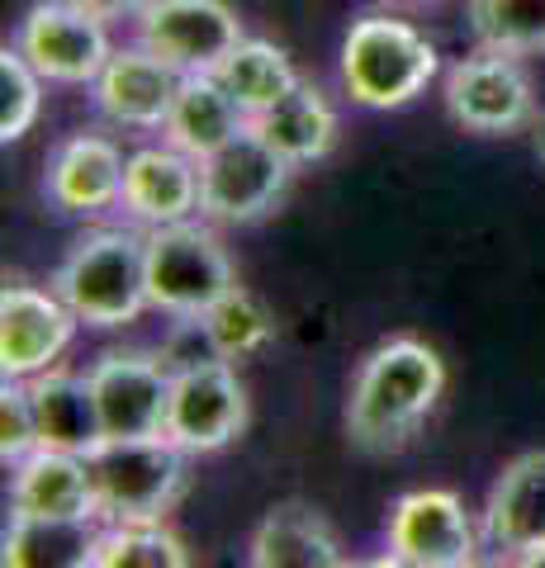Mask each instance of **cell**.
<instances>
[{"mask_svg":"<svg viewBox=\"0 0 545 568\" xmlns=\"http://www.w3.org/2000/svg\"><path fill=\"white\" fill-rule=\"evenodd\" d=\"M442 388H446V369L432 346L413 342V336L384 342L361 365L356 388H351V407H346L351 440L365 450L403 446L422 426V417L436 407Z\"/></svg>","mask_w":545,"mask_h":568,"instance_id":"6da1fadb","label":"cell"},{"mask_svg":"<svg viewBox=\"0 0 545 568\" xmlns=\"http://www.w3.org/2000/svg\"><path fill=\"white\" fill-rule=\"evenodd\" d=\"M58 298L85 327H124L148 304V237L104 227L72 246L58 271Z\"/></svg>","mask_w":545,"mask_h":568,"instance_id":"7a4b0ae2","label":"cell"},{"mask_svg":"<svg viewBox=\"0 0 545 568\" xmlns=\"http://www.w3.org/2000/svg\"><path fill=\"white\" fill-rule=\"evenodd\" d=\"M95 507L110 521H162L185 488V450L171 436L100 440L85 455Z\"/></svg>","mask_w":545,"mask_h":568,"instance_id":"3957f363","label":"cell"},{"mask_svg":"<svg viewBox=\"0 0 545 568\" xmlns=\"http://www.w3.org/2000/svg\"><path fill=\"white\" fill-rule=\"evenodd\" d=\"M436 77V48L422 39L413 24L371 14L351 24L342 43V81L356 104L365 110H398L417 100Z\"/></svg>","mask_w":545,"mask_h":568,"instance_id":"277c9868","label":"cell"},{"mask_svg":"<svg viewBox=\"0 0 545 568\" xmlns=\"http://www.w3.org/2000/svg\"><path fill=\"white\" fill-rule=\"evenodd\" d=\"M233 290V261L219 246L214 233L195 223H162L148 237V304L175 313V317H200Z\"/></svg>","mask_w":545,"mask_h":568,"instance_id":"5b68a950","label":"cell"},{"mask_svg":"<svg viewBox=\"0 0 545 568\" xmlns=\"http://www.w3.org/2000/svg\"><path fill=\"white\" fill-rule=\"evenodd\" d=\"M290 166L252 123L200 162V209L214 223H252L285 194Z\"/></svg>","mask_w":545,"mask_h":568,"instance_id":"8992f818","label":"cell"},{"mask_svg":"<svg viewBox=\"0 0 545 568\" xmlns=\"http://www.w3.org/2000/svg\"><path fill=\"white\" fill-rule=\"evenodd\" d=\"M143 48L171 62L181 77L219 71L223 58L242 43V20L223 0H148L143 20Z\"/></svg>","mask_w":545,"mask_h":568,"instance_id":"52a82bcc","label":"cell"},{"mask_svg":"<svg viewBox=\"0 0 545 568\" xmlns=\"http://www.w3.org/2000/svg\"><path fill=\"white\" fill-rule=\"evenodd\" d=\"M248 426V388L233 361H204L171 375L166 436L181 450H223Z\"/></svg>","mask_w":545,"mask_h":568,"instance_id":"ba28073f","label":"cell"},{"mask_svg":"<svg viewBox=\"0 0 545 568\" xmlns=\"http://www.w3.org/2000/svg\"><path fill=\"white\" fill-rule=\"evenodd\" d=\"M33 62V71L48 81L62 85H85L95 81L104 62L114 58L110 33H104V20L85 14L67 0H39L24 24H20V43H14Z\"/></svg>","mask_w":545,"mask_h":568,"instance_id":"9c48e42d","label":"cell"},{"mask_svg":"<svg viewBox=\"0 0 545 568\" xmlns=\"http://www.w3.org/2000/svg\"><path fill=\"white\" fill-rule=\"evenodd\" d=\"M95 407L104 440H133V436H166V407H171V369L148 355L110 351L91 369Z\"/></svg>","mask_w":545,"mask_h":568,"instance_id":"30bf717a","label":"cell"},{"mask_svg":"<svg viewBox=\"0 0 545 568\" xmlns=\"http://www.w3.org/2000/svg\"><path fill=\"white\" fill-rule=\"evenodd\" d=\"M446 110L470 133H517L532 119V81L513 62V52L465 58L446 77Z\"/></svg>","mask_w":545,"mask_h":568,"instance_id":"8fae6325","label":"cell"},{"mask_svg":"<svg viewBox=\"0 0 545 568\" xmlns=\"http://www.w3.org/2000/svg\"><path fill=\"white\" fill-rule=\"evenodd\" d=\"M390 564L408 568H465L474 564V526L465 503L446 488H422L394 503Z\"/></svg>","mask_w":545,"mask_h":568,"instance_id":"7c38bea8","label":"cell"},{"mask_svg":"<svg viewBox=\"0 0 545 568\" xmlns=\"http://www.w3.org/2000/svg\"><path fill=\"white\" fill-rule=\"evenodd\" d=\"M81 317L58 298V290H29V284H6L0 290V375L33 379L52 369L67 351Z\"/></svg>","mask_w":545,"mask_h":568,"instance_id":"4fadbf2b","label":"cell"},{"mask_svg":"<svg viewBox=\"0 0 545 568\" xmlns=\"http://www.w3.org/2000/svg\"><path fill=\"white\" fill-rule=\"evenodd\" d=\"M181 71L162 62L148 48L114 52L104 71L95 77V104L100 114L114 123H133V129H166V114L175 95H181Z\"/></svg>","mask_w":545,"mask_h":568,"instance_id":"5bb4252c","label":"cell"},{"mask_svg":"<svg viewBox=\"0 0 545 568\" xmlns=\"http://www.w3.org/2000/svg\"><path fill=\"white\" fill-rule=\"evenodd\" d=\"M484 530L513 559L545 549V450H526L498 474L488 488Z\"/></svg>","mask_w":545,"mask_h":568,"instance_id":"9a60e30c","label":"cell"},{"mask_svg":"<svg viewBox=\"0 0 545 568\" xmlns=\"http://www.w3.org/2000/svg\"><path fill=\"white\" fill-rule=\"evenodd\" d=\"M10 507L14 517H100L85 455L43 446L24 455L10 488Z\"/></svg>","mask_w":545,"mask_h":568,"instance_id":"2e32d148","label":"cell"},{"mask_svg":"<svg viewBox=\"0 0 545 568\" xmlns=\"http://www.w3.org/2000/svg\"><path fill=\"white\" fill-rule=\"evenodd\" d=\"M29 403H33V426H39L43 450H72L91 455L104 440L100 407L91 375H67V369H43L29 379Z\"/></svg>","mask_w":545,"mask_h":568,"instance_id":"e0dca14e","label":"cell"},{"mask_svg":"<svg viewBox=\"0 0 545 568\" xmlns=\"http://www.w3.org/2000/svg\"><path fill=\"white\" fill-rule=\"evenodd\" d=\"M124 156L110 138L81 133L62 142L48 171V200L67 213H100L114 200H124Z\"/></svg>","mask_w":545,"mask_h":568,"instance_id":"ac0fdd59","label":"cell"},{"mask_svg":"<svg viewBox=\"0 0 545 568\" xmlns=\"http://www.w3.org/2000/svg\"><path fill=\"white\" fill-rule=\"evenodd\" d=\"M124 204L143 223H181L200 204V166L181 148H143L124 166Z\"/></svg>","mask_w":545,"mask_h":568,"instance_id":"d6986e66","label":"cell"},{"mask_svg":"<svg viewBox=\"0 0 545 568\" xmlns=\"http://www.w3.org/2000/svg\"><path fill=\"white\" fill-rule=\"evenodd\" d=\"M248 110L228 95V85L214 71H200V77L181 81V95H175L171 114H166V142L181 148L185 156L204 162L209 152H219L228 138H238L248 129Z\"/></svg>","mask_w":545,"mask_h":568,"instance_id":"ffe728a7","label":"cell"},{"mask_svg":"<svg viewBox=\"0 0 545 568\" xmlns=\"http://www.w3.org/2000/svg\"><path fill=\"white\" fill-rule=\"evenodd\" d=\"M252 564L256 568H337L342 545L332 526L304 503H280L261 517L252 536Z\"/></svg>","mask_w":545,"mask_h":568,"instance_id":"44dd1931","label":"cell"},{"mask_svg":"<svg viewBox=\"0 0 545 568\" xmlns=\"http://www.w3.org/2000/svg\"><path fill=\"white\" fill-rule=\"evenodd\" d=\"M252 129L266 138L285 162L299 166V162H319V156L332 152V142H337V114H332L323 91L299 81L285 100H275L266 114L252 119Z\"/></svg>","mask_w":545,"mask_h":568,"instance_id":"7402d4cb","label":"cell"},{"mask_svg":"<svg viewBox=\"0 0 545 568\" xmlns=\"http://www.w3.org/2000/svg\"><path fill=\"white\" fill-rule=\"evenodd\" d=\"M91 517H14L6 530V568H77L91 564Z\"/></svg>","mask_w":545,"mask_h":568,"instance_id":"603a6c76","label":"cell"},{"mask_svg":"<svg viewBox=\"0 0 545 568\" xmlns=\"http://www.w3.org/2000/svg\"><path fill=\"white\" fill-rule=\"evenodd\" d=\"M214 77L228 85V95H233L242 110H248V119L266 114L275 100H285L294 85H299V77H294V67H290L285 52H280L275 43H261V39H242L223 58V67L214 71Z\"/></svg>","mask_w":545,"mask_h":568,"instance_id":"cb8c5ba5","label":"cell"},{"mask_svg":"<svg viewBox=\"0 0 545 568\" xmlns=\"http://www.w3.org/2000/svg\"><path fill=\"white\" fill-rule=\"evenodd\" d=\"M200 317H204V327L214 336L223 361H248V355L266 351L275 342V313L261 304L252 290H242V284H233V290Z\"/></svg>","mask_w":545,"mask_h":568,"instance_id":"d4e9b609","label":"cell"},{"mask_svg":"<svg viewBox=\"0 0 545 568\" xmlns=\"http://www.w3.org/2000/svg\"><path fill=\"white\" fill-rule=\"evenodd\" d=\"M185 545L162 521H114V530L95 536L91 568H185Z\"/></svg>","mask_w":545,"mask_h":568,"instance_id":"484cf974","label":"cell"},{"mask_svg":"<svg viewBox=\"0 0 545 568\" xmlns=\"http://www.w3.org/2000/svg\"><path fill=\"white\" fill-rule=\"evenodd\" d=\"M474 39L494 52L545 48V0H470Z\"/></svg>","mask_w":545,"mask_h":568,"instance_id":"4316f807","label":"cell"},{"mask_svg":"<svg viewBox=\"0 0 545 568\" xmlns=\"http://www.w3.org/2000/svg\"><path fill=\"white\" fill-rule=\"evenodd\" d=\"M39 71L20 48L0 52V142H20L39 119Z\"/></svg>","mask_w":545,"mask_h":568,"instance_id":"83f0119b","label":"cell"},{"mask_svg":"<svg viewBox=\"0 0 545 568\" xmlns=\"http://www.w3.org/2000/svg\"><path fill=\"white\" fill-rule=\"evenodd\" d=\"M33 450H39V426H33L29 384L6 379V394H0V459H6V465H20V459Z\"/></svg>","mask_w":545,"mask_h":568,"instance_id":"f1b7e54d","label":"cell"},{"mask_svg":"<svg viewBox=\"0 0 545 568\" xmlns=\"http://www.w3.org/2000/svg\"><path fill=\"white\" fill-rule=\"evenodd\" d=\"M157 361H162L171 375H181V369H190V365L223 361V355H219V346H214V336H209L204 317H185V323L166 336V346H162V355H157Z\"/></svg>","mask_w":545,"mask_h":568,"instance_id":"f546056e","label":"cell"},{"mask_svg":"<svg viewBox=\"0 0 545 568\" xmlns=\"http://www.w3.org/2000/svg\"><path fill=\"white\" fill-rule=\"evenodd\" d=\"M67 6L95 14V20H119V14H143L148 0H67Z\"/></svg>","mask_w":545,"mask_h":568,"instance_id":"4dcf8cb0","label":"cell"},{"mask_svg":"<svg viewBox=\"0 0 545 568\" xmlns=\"http://www.w3.org/2000/svg\"><path fill=\"white\" fill-rule=\"evenodd\" d=\"M536 156L545 162V110H541V119H536Z\"/></svg>","mask_w":545,"mask_h":568,"instance_id":"1f68e13d","label":"cell"},{"mask_svg":"<svg viewBox=\"0 0 545 568\" xmlns=\"http://www.w3.org/2000/svg\"><path fill=\"white\" fill-rule=\"evenodd\" d=\"M517 564H526V568H545V549H536V555H526V559H517Z\"/></svg>","mask_w":545,"mask_h":568,"instance_id":"d6a6232c","label":"cell"},{"mask_svg":"<svg viewBox=\"0 0 545 568\" xmlns=\"http://www.w3.org/2000/svg\"><path fill=\"white\" fill-rule=\"evenodd\" d=\"M390 6H427V0H390Z\"/></svg>","mask_w":545,"mask_h":568,"instance_id":"836d02e7","label":"cell"}]
</instances>
